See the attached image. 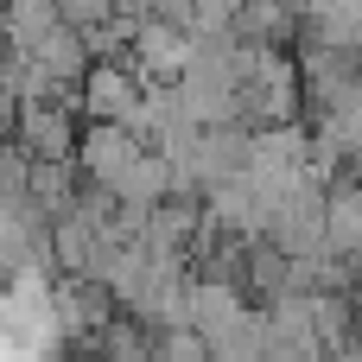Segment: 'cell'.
Returning <instances> with one entry per match:
<instances>
[{"label": "cell", "instance_id": "1", "mask_svg": "<svg viewBox=\"0 0 362 362\" xmlns=\"http://www.w3.org/2000/svg\"><path fill=\"white\" fill-rule=\"evenodd\" d=\"M127 95H134V89H127V76H115V70H108V76H95V108H102V115H127Z\"/></svg>", "mask_w": 362, "mask_h": 362}, {"label": "cell", "instance_id": "2", "mask_svg": "<svg viewBox=\"0 0 362 362\" xmlns=\"http://www.w3.org/2000/svg\"><path fill=\"white\" fill-rule=\"evenodd\" d=\"M197 350H204V344H197V337H185V331H178V337H172V344H165V362H204V356H197Z\"/></svg>", "mask_w": 362, "mask_h": 362}]
</instances>
